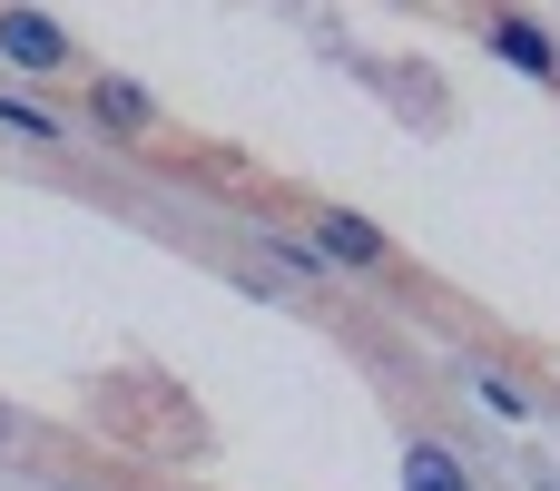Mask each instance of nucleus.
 <instances>
[{
	"instance_id": "2",
	"label": "nucleus",
	"mask_w": 560,
	"mask_h": 491,
	"mask_svg": "<svg viewBox=\"0 0 560 491\" xmlns=\"http://www.w3.org/2000/svg\"><path fill=\"white\" fill-rule=\"evenodd\" d=\"M315 246H325V266H384V226H364V217H345V207L315 217Z\"/></svg>"
},
{
	"instance_id": "7",
	"label": "nucleus",
	"mask_w": 560,
	"mask_h": 491,
	"mask_svg": "<svg viewBox=\"0 0 560 491\" xmlns=\"http://www.w3.org/2000/svg\"><path fill=\"white\" fill-rule=\"evenodd\" d=\"M276 256H285L295 276H325V246H305V236H276Z\"/></svg>"
},
{
	"instance_id": "6",
	"label": "nucleus",
	"mask_w": 560,
	"mask_h": 491,
	"mask_svg": "<svg viewBox=\"0 0 560 491\" xmlns=\"http://www.w3.org/2000/svg\"><path fill=\"white\" fill-rule=\"evenodd\" d=\"M0 128H20V138H59V118L30 108V98H0Z\"/></svg>"
},
{
	"instance_id": "5",
	"label": "nucleus",
	"mask_w": 560,
	"mask_h": 491,
	"mask_svg": "<svg viewBox=\"0 0 560 491\" xmlns=\"http://www.w3.org/2000/svg\"><path fill=\"white\" fill-rule=\"evenodd\" d=\"M492 49H502L512 69H532V79H551V69H560L551 30H532V20H492Z\"/></svg>"
},
{
	"instance_id": "4",
	"label": "nucleus",
	"mask_w": 560,
	"mask_h": 491,
	"mask_svg": "<svg viewBox=\"0 0 560 491\" xmlns=\"http://www.w3.org/2000/svg\"><path fill=\"white\" fill-rule=\"evenodd\" d=\"M404 491H472L453 443H404Z\"/></svg>"
},
{
	"instance_id": "1",
	"label": "nucleus",
	"mask_w": 560,
	"mask_h": 491,
	"mask_svg": "<svg viewBox=\"0 0 560 491\" xmlns=\"http://www.w3.org/2000/svg\"><path fill=\"white\" fill-rule=\"evenodd\" d=\"M0 59L30 69V79H59V69H69V30H59L49 10H0Z\"/></svg>"
},
{
	"instance_id": "3",
	"label": "nucleus",
	"mask_w": 560,
	"mask_h": 491,
	"mask_svg": "<svg viewBox=\"0 0 560 491\" xmlns=\"http://www.w3.org/2000/svg\"><path fill=\"white\" fill-rule=\"evenodd\" d=\"M89 108H98V128H118V138H148V118H158V98H148L138 79H98Z\"/></svg>"
}]
</instances>
